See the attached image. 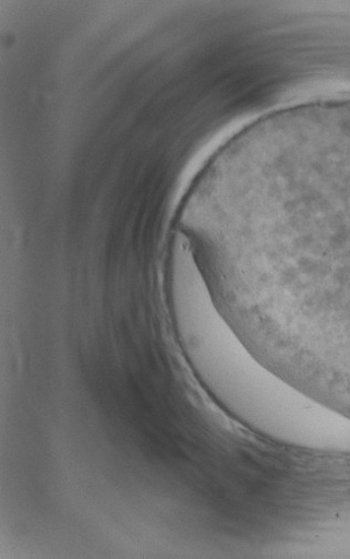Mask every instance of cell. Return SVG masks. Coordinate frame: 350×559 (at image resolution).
<instances>
[{
    "mask_svg": "<svg viewBox=\"0 0 350 559\" xmlns=\"http://www.w3.org/2000/svg\"><path fill=\"white\" fill-rule=\"evenodd\" d=\"M225 249L242 321L350 347V102L268 129L230 197Z\"/></svg>",
    "mask_w": 350,
    "mask_h": 559,
    "instance_id": "cell-1",
    "label": "cell"
},
{
    "mask_svg": "<svg viewBox=\"0 0 350 559\" xmlns=\"http://www.w3.org/2000/svg\"><path fill=\"white\" fill-rule=\"evenodd\" d=\"M169 293L184 353L205 388L254 430L275 441L294 443V423L312 412L311 399L250 353L217 309L179 236L171 247Z\"/></svg>",
    "mask_w": 350,
    "mask_h": 559,
    "instance_id": "cell-2",
    "label": "cell"
}]
</instances>
